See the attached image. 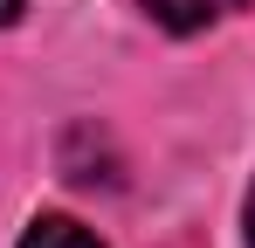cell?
Segmentation results:
<instances>
[{
    "label": "cell",
    "mask_w": 255,
    "mask_h": 248,
    "mask_svg": "<svg viewBox=\"0 0 255 248\" xmlns=\"http://www.w3.org/2000/svg\"><path fill=\"white\" fill-rule=\"evenodd\" d=\"M145 7H152V21H159V28L193 35V28L221 21V14H228V7H242V0H145Z\"/></svg>",
    "instance_id": "1"
},
{
    "label": "cell",
    "mask_w": 255,
    "mask_h": 248,
    "mask_svg": "<svg viewBox=\"0 0 255 248\" xmlns=\"http://www.w3.org/2000/svg\"><path fill=\"white\" fill-rule=\"evenodd\" d=\"M21 248H104L97 235H83L76 221H62V214H42L28 235H21Z\"/></svg>",
    "instance_id": "2"
},
{
    "label": "cell",
    "mask_w": 255,
    "mask_h": 248,
    "mask_svg": "<svg viewBox=\"0 0 255 248\" xmlns=\"http://www.w3.org/2000/svg\"><path fill=\"white\" fill-rule=\"evenodd\" d=\"M14 14H21V0H0V28H7V21H14Z\"/></svg>",
    "instance_id": "3"
},
{
    "label": "cell",
    "mask_w": 255,
    "mask_h": 248,
    "mask_svg": "<svg viewBox=\"0 0 255 248\" xmlns=\"http://www.w3.org/2000/svg\"><path fill=\"white\" fill-rule=\"evenodd\" d=\"M249 242H255V193H249Z\"/></svg>",
    "instance_id": "4"
}]
</instances>
